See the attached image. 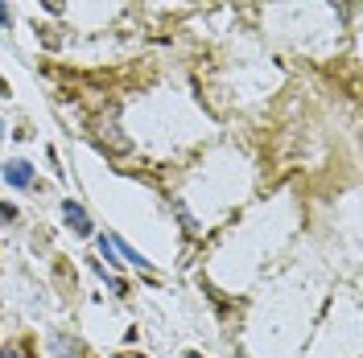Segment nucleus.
I'll return each mask as SVG.
<instances>
[{
	"instance_id": "1",
	"label": "nucleus",
	"mask_w": 363,
	"mask_h": 358,
	"mask_svg": "<svg viewBox=\"0 0 363 358\" xmlns=\"http://www.w3.org/2000/svg\"><path fill=\"white\" fill-rule=\"evenodd\" d=\"M0 178L9 181L13 190H29L33 185V165L29 161H4L0 165Z\"/></svg>"
},
{
	"instance_id": "2",
	"label": "nucleus",
	"mask_w": 363,
	"mask_h": 358,
	"mask_svg": "<svg viewBox=\"0 0 363 358\" xmlns=\"http://www.w3.org/2000/svg\"><path fill=\"white\" fill-rule=\"evenodd\" d=\"M62 219H67L70 223V231H74V235H83V239H87L91 231H95V226H91V219H87V210H83V206H79V202H62Z\"/></svg>"
},
{
	"instance_id": "3",
	"label": "nucleus",
	"mask_w": 363,
	"mask_h": 358,
	"mask_svg": "<svg viewBox=\"0 0 363 358\" xmlns=\"http://www.w3.org/2000/svg\"><path fill=\"white\" fill-rule=\"evenodd\" d=\"M112 136V149L116 153H124V149H128V136H120L116 132V108H108V120H104V115H99V120H95V136Z\"/></svg>"
},
{
	"instance_id": "4",
	"label": "nucleus",
	"mask_w": 363,
	"mask_h": 358,
	"mask_svg": "<svg viewBox=\"0 0 363 358\" xmlns=\"http://www.w3.org/2000/svg\"><path fill=\"white\" fill-rule=\"evenodd\" d=\"M108 243H112L116 251H120V255H124V260H128V264H136V268H140V272H149V260H145V255H140V251H136L133 243H124V239H120V235H112V239H108Z\"/></svg>"
},
{
	"instance_id": "5",
	"label": "nucleus",
	"mask_w": 363,
	"mask_h": 358,
	"mask_svg": "<svg viewBox=\"0 0 363 358\" xmlns=\"http://www.w3.org/2000/svg\"><path fill=\"white\" fill-rule=\"evenodd\" d=\"M99 255H104V260H108V264H120V260H116V247L108 243V239H99Z\"/></svg>"
},
{
	"instance_id": "6",
	"label": "nucleus",
	"mask_w": 363,
	"mask_h": 358,
	"mask_svg": "<svg viewBox=\"0 0 363 358\" xmlns=\"http://www.w3.org/2000/svg\"><path fill=\"white\" fill-rule=\"evenodd\" d=\"M17 219V206H9V202H0V223H13Z\"/></svg>"
},
{
	"instance_id": "7",
	"label": "nucleus",
	"mask_w": 363,
	"mask_h": 358,
	"mask_svg": "<svg viewBox=\"0 0 363 358\" xmlns=\"http://www.w3.org/2000/svg\"><path fill=\"white\" fill-rule=\"evenodd\" d=\"M0 29H13V13H9V4L0 0Z\"/></svg>"
},
{
	"instance_id": "8",
	"label": "nucleus",
	"mask_w": 363,
	"mask_h": 358,
	"mask_svg": "<svg viewBox=\"0 0 363 358\" xmlns=\"http://www.w3.org/2000/svg\"><path fill=\"white\" fill-rule=\"evenodd\" d=\"M0 358H29V354H25V346H9V350H0Z\"/></svg>"
},
{
	"instance_id": "9",
	"label": "nucleus",
	"mask_w": 363,
	"mask_h": 358,
	"mask_svg": "<svg viewBox=\"0 0 363 358\" xmlns=\"http://www.w3.org/2000/svg\"><path fill=\"white\" fill-rule=\"evenodd\" d=\"M45 8H50V13H62V0H42Z\"/></svg>"
},
{
	"instance_id": "10",
	"label": "nucleus",
	"mask_w": 363,
	"mask_h": 358,
	"mask_svg": "<svg viewBox=\"0 0 363 358\" xmlns=\"http://www.w3.org/2000/svg\"><path fill=\"white\" fill-rule=\"evenodd\" d=\"M182 358H203V354H199V350H186V354H182Z\"/></svg>"
},
{
	"instance_id": "11",
	"label": "nucleus",
	"mask_w": 363,
	"mask_h": 358,
	"mask_svg": "<svg viewBox=\"0 0 363 358\" xmlns=\"http://www.w3.org/2000/svg\"><path fill=\"white\" fill-rule=\"evenodd\" d=\"M0 95H9V83H4V79H0Z\"/></svg>"
},
{
	"instance_id": "12",
	"label": "nucleus",
	"mask_w": 363,
	"mask_h": 358,
	"mask_svg": "<svg viewBox=\"0 0 363 358\" xmlns=\"http://www.w3.org/2000/svg\"><path fill=\"white\" fill-rule=\"evenodd\" d=\"M120 358H145V354H120Z\"/></svg>"
},
{
	"instance_id": "13",
	"label": "nucleus",
	"mask_w": 363,
	"mask_h": 358,
	"mask_svg": "<svg viewBox=\"0 0 363 358\" xmlns=\"http://www.w3.org/2000/svg\"><path fill=\"white\" fill-rule=\"evenodd\" d=\"M0 132H4V128H0Z\"/></svg>"
}]
</instances>
